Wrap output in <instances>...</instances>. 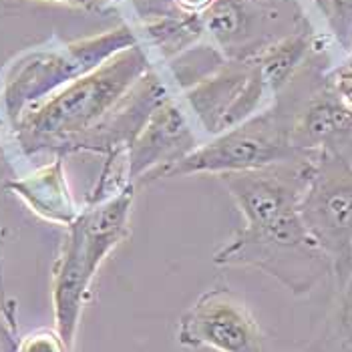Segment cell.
I'll return each mask as SVG.
<instances>
[{"label": "cell", "mask_w": 352, "mask_h": 352, "mask_svg": "<svg viewBox=\"0 0 352 352\" xmlns=\"http://www.w3.org/2000/svg\"><path fill=\"white\" fill-rule=\"evenodd\" d=\"M139 43L23 111L19 133L28 145L129 147L163 101Z\"/></svg>", "instance_id": "cell-1"}, {"label": "cell", "mask_w": 352, "mask_h": 352, "mask_svg": "<svg viewBox=\"0 0 352 352\" xmlns=\"http://www.w3.org/2000/svg\"><path fill=\"white\" fill-rule=\"evenodd\" d=\"M214 264L258 268L296 296L308 294L332 272L328 256L306 230L300 212L262 226H244L216 252Z\"/></svg>", "instance_id": "cell-2"}, {"label": "cell", "mask_w": 352, "mask_h": 352, "mask_svg": "<svg viewBox=\"0 0 352 352\" xmlns=\"http://www.w3.org/2000/svg\"><path fill=\"white\" fill-rule=\"evenodd\" d=\"M304 153L308 151H298L292 147L290 127H286L276 113L266 111L195 147L179 162L155 173L151 182L193 173L223 175L254 171L276 163L298 160Z\"/></svg>", "instance_id": "cell-3"}, {"label": "cell", "mask_w": 352, "mask_h": 352, "mask_svg": "<svg viewBox=\"0 0 352 352\" xmlns=\"http://www.w3.org/2000/svg\"><path fill=\"white\" fill-rule=\"evenodd\" d=\"M298 212L344 286L352 274V165L340 153L318 151Z\"/></svg>", "instance_id": "cell-4"}, {"label": "cell", "mask_w": 352, "mask_h": 352, "mask_svg": "<svg viewBox=\"0 0 352 352\" xmlns=\"http://www.w3.org/2000/svg\"><path fill=\"white\" fill-rule=\"evenodd\" d=\"M137 43L139 38L131 28L117 27L93 38L65 45L56 51L28 54L12 67L8 75L4 105L14 119H19L25 109L43 101L67 82L91 73L113 54Z\"/></svg>", "instance_id": "cell-5"}, {"label": "cell", "mask_w": 352, "mask_h": 352, "mask_svg": "<svg viewBox=\"0 0 352 352\" xmlns=\"http://www.w3.org/2000/svg\"><path fill=\"white\" fill-rule=\"evenodd\" d=\"M177 342L188 351L264 352L258 322L244 302L228 288H212L204 292L182 314Z\"/></svg>", "instance_id": "cell-6"}, {"label": "cell", "mask_w": 352, "mask_h": 352, "mask_svg": "<svg viewBox=\"0 0 352 352\" xmlns=\"http://www.w3.org/2000/svg\"><path fill=\"white\" fill-rule=\"evenodd\" d=\"M195 147H199V143L190 127L188 115L175 101L165 97L151 111L129 145V182L141 179L143 184H149L155 173L179 162Z\"/></svg>", "instance_id": "cell-7"}, {"label": "cell", "mask_w": 352, "mask_h": 352, "mask_svg": "<svg viewBox=\"0 0 352 352\" xmlns=\"http://www.w3.org/2000/svg\"><path fill=\"white\" fill-rule=\"evenodd\" d=\"M93 280L95 276L87 266L81 230L75 219L69 226V236L65 240L53 276L54 330L60 334L69 351H73L75 346L81 312L91 296Z\"/></svg>", "instance_id": "cell-8"}, {"label": "cell", "mask_w": 352, "mask_h": 352, "mask_svg": "<svg viewBox=\"0 0 352 352\" xmlns=\"http://www.w3.org/2000/svg\"><path fill=\"white\" fill-rule=\"evenodd\" d=\"M133 184H129L123 190L111 193L109 197L93 201V206L77 217L87 266L93 276L99 272L113 248L123 242L127 234L129 214L133 206Z\"/></svg>", "instance_id": "cell-9"}, {"label": "cell", "mask_w": 352, "mask_h": 352, "mask_svg": "<svg viewBox=\"0 0 352 352\" xmlns=\"http://www.w3.org/2000/svg\"><path fill=\"white\" fill-rule=\"evenodd\" d=\"M250 71H252V63L223 65L212 77L199 81L186 91L188 107L210 135H219L221 123L230 113V109L234 107L236 99L240 97L250 77Z\"/></svg>", "instance_id": "cell-10"}, {"label": "cell", "mask_w": 352, "mask_h": 352, "mask_svg": "<svg viewBox=\"0 0 352 352\" xmlns=\"http://www.w3.org/2000/svg\"><path fill=\"white\" fill-rule=\"evenodd\" d=\"M12 190L27 201L34 214L53 223L69 228L81 214L77 212V206L71 197L60 160L38 169L36 173L21 182H14Z\"/></svg>", "instance_id": "cell-11"}, {"label": "cell", "mask_w": 352, "mask_h": 352, "mask_svg": "<svg viewBox=\"0 0 352 352\" xmlns=\"http://www.w3.org/2000/svg\"><path fill=\"white\" fill-rule=\"evenodd\" d=\"M352 127V111L338 97H322L300 115L290 127V143L298 151H312L322 147L328 139L344 133Z\"/></svg>", "instance_id": "cell-12"}, {"label": "cell", "mask_w": 352, "mask_h": 352, "mask_svg": "<svg viewBox=\"0 0 352 352\" xmlns=\"http://www.w3.org/2000/svg\"><path fill=\"white\" fill-rule=\"evenodd\" d=\"M256 16L252 0H214L201 12V23L204 32L216 41L219 49L232 51L250 38Z\"/></svg>", "instance_id": "cell-13"}, {"label": "cell", "mask_w": 352, "mask_h": 352, "mask_svg": "<svg viewBox=\"0 0 352 352\" xmlns=\"http://www.w3.org/2000/svg\"><path fill=\"white\" fill-rule=\"evenodd\" d=\"M310 45L304 34H292L280 38L278 43L268 45L262 53L254 58L260 77L272 93H278L286 82L292 79L300 63L308 53Z\"/></svg>", "instance_id": "cell-14"}, {"label": "cell", "mask_w": 352, "mask_h": 352, "mask_svg": "<svg viewBox=\"0 0 352 352\" xmlns=\"http://www.w3.org/2000/svg\"><path fill=\"white\" fill-rule=\"evenodd\" d=\"M145 30L160 53L165 56H175L177 53L186 51L195 38L204 34V23H201V14H186V12H182L179 16L165 14L145 25Z\"/></svg>", "instance_id": "cell-15"}, {"label": "cell", "mask_w": 352, "mask_h": 352, "mask_svg": "<svg viewBox=\"0 0 352 352\" xmlns=\"http://www.w3.org/2000/svg\"><path fill=\"white\" fill-rule=\"evenodd\" d=\"M342 288V300L330 322L326 342L336 346L338 352H352V274Z\"/></svg>", "instance_id": "cell-16"}, {"label": "cell", "mask_w": 352, "mask_h": 352, "mask_svg": "<svg viewBox=\"0 0 352 352\" xmlns=\"http://www.w3.org/2000/svg\"><path fill=\"white\" fill-rule=\"evenodd\" d=\"M14 352H71L56 330H34L27 334Z\"/></svg>", "instance_id": "cell-17"}, {"label": "cell", "mask_w": 352, "mask_h": 352, "mask_svg": "<svg viewBox=\"0 0 352 352\" xmlns=\"http://www.w3.org/2000/svg\"><path fill=\"white\" fill-rule=\"evenodd\" d=\"M332 85L338 99L352 111V60L338 67L332 75Z\"/></svg>", "instance_id": "cell-18"}, {"label": "cell", "mask_w": 352, "mask_h": 352, "mask_svg": "<svg viewBox=\"0 0 352 352\" xmlns=\"http://www.w3.org/2000/svg\"><path fill=\"white\" fill-rule=\"evenodd\" d=\"M43 2H56V4H67V6H75V8H85V10H99L115 0H43Z\"/></svg>", "instance_id": "cell-19"}, {"label": "cell", "mask_w": 352, "mask_h": 352, "mask_svg": "<svg viewBox=\"0 0 352 352\" xmlns=\"http://www.w3.org/2000/svg\"><path fill=\"white\" fill-rule=\"evenodd\" d=\"M182 12L186 14H201L214 0H173Z\"/></svg>", "instance_id": "cell-20"}, {"label": "cell", "mask_w": 352, "mask_h": 352, "mask_svg": "<svg viewBox=\"0 0 352 352\" xmlns=\"http://www.w3.org/2000/svg\"><path fill=\"white\" fill-rule=\"evenodd\" d=\"M332 10L338 19L342 21H351L352 19V0H330Z\"/></svg>", "instance_id": "cell-21"}]
</instances>
